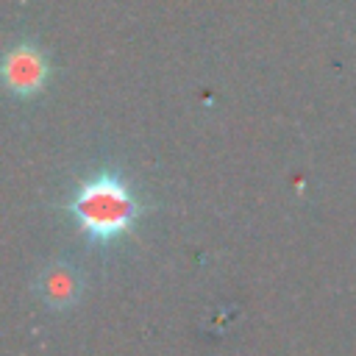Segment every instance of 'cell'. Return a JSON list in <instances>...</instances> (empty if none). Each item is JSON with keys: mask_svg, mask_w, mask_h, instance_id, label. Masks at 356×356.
I'll list each match as a JSON object with an SVG mask.
<instances>
[{"mask_svg": "<svg viewBox=\"0 0 356 356\" xmlns=\"http://www.w3.org/2000/svg\"><path fill=\"white\" fill-rule=\"evenodd\" d=\"M78 225L92 239H114L139 214V203L134 200L131 189L111 172L89 178L70 203Z\"/></svg>", "mask_w": 356, "mask_h": 356, "instance_id": "1", "label": "cell"}, {"mask_svg": "<svg viewBox=\"0 0 356 356\" xmlns=\"http://www.w3.org/2000/svg\"><path fill=\"white\" fill-rule=\"evenodd\" d=\"M47 58L42 56V50H36L33 44L28 42H19L17 47H11L6 53V61H3V81L6 86L19 95V97H28V95H36L44 83H47Z\"/></svg>", "mask_w": 356, "mask_h": 356, "instance_id": "2", "label": "cell"}, {"mask_svg": "<svg viewBox=\"0 0 356 356\" xmlns=\"http://www.w3.org/2000/svg\"><path fill=\"white\" fill-rule=\"evenodd\" d=\"M39 295L53 309H67L81 295V275L67 261H53L39 275Z\"/></svg>", "mask_w": 356, "mask_h": 356, "instance_id": "3", "label": "cell"}]
</instances>
